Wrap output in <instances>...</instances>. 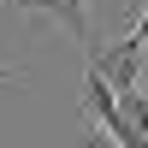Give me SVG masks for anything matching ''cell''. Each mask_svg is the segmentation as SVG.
Returning <instances> with one entry per match:
<instances>
[{
	"label": "cell",
	"mask_w": 148,
	"mask_h": 148,
	"mask_svg": "<svg viewBox=\"0 0 148 148\" xmlns=\"http://www.w3.org/2000/svg\"><path fill=\"white\" fill-rule=\"evenodd\" d=\"M89 65L113 83V95H130V89H136V77H142V65H148V42L130 30V36H119L113 47H95Z\"/></svg>",
	"instance_id": "6da1fadb"
},
{
	"label": "cell",
	"mask_w": 148,
	"mask_h": 148,
	"mask_svg": "<svg viewBox=\"0 0 148 148\" xmlns=\"http://www.w3.org/2000/svg\"><path fill=\"white\" fill-rule=\"evenodd\" d=\"M18 12H36V18H53V24H65L71 30V42L83 47V59L95 53V24H89V0H12Z\"/></svg>",
	"instance_id": "7a4b0ae2"
},
{
	"label": "cell",
	"mask_w": 148,
	"mask_h": 148,
	"mask_svg": "<svg viewBox=\"0 0 148 148\" xmlns=\"http://www.w3.org/2000/svg\"><path fill=\"white\" fill-rule=\"evenodd\" d=\"M119 113L130 119V125L148 136V89H130V95H119Z\"/></svg>",
	"instance_id": "3957f363"
},
{
	"label": "cell",
	"mask_w": 148,
	"mask_h": 148,
	"mask_svg": "<svg viewBox=\"0 0 148 148\" xmlns=\"http://www.w3.org/2000/svg\"><path fill=\"white\" fill-rule=\"evenodd\" d=\"M71 148H119V142H113V136H107V130H101V125L89 119V130H83V136L71 142Z\"/></svg>",
	"instance_id": "277c9868"
},
{
	"label": "cell",
	"mask_w": 148,
	"mask_h": 148,
	"mask_svg": "<svg viewBox=\"0 0 148 148\" xmlns=\"http://www.w3.org/2000/svg\"><path fill=\"white\" fill-rule=\"evenodd\" d=\"M18 77H24V71H0V83H18Z\"/></svg>",
	"instance_id": "5b68a950"
}]
</instances>
